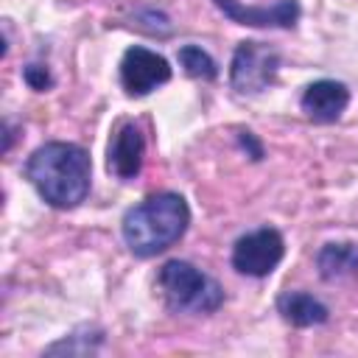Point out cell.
I'll use <instances>...</instances> for the list:
<instances>
[{
  "label": "cell",
  "instance_id": "obj_1",
  "mask_svg": "<svg viewBox=\"0 0 358 358\" xmlns=\"http://www.w3.org/2000/svg\"><path fill=\"white\" fill-rule=\"evenodd\" d=\"M90 154L76 143H45L25 165V176L36 193L59 210L81 204L90 193Z\"/></svg>",
  "mask_w": 358,
  "mask_h": 358
},
{
  "label": "cell",
  "instance_id": "obj_2",
  "mask_svg": "<svg viewBox=\"0 0 358 358\" xmlns=\"http://www.w3.org/2000/svg\"><path fill=\"white\" fill-rule=\"evenodd\" d=\"M190 224V207L179 193H154L123 215V241L137 257H154L173 246Z\"/></svg>",
  "mask_w": 358,
  "mask_h": 358
},
{
  "label": "cell",
  "instance_id": "obj_3",
  "mask_svg": "<svg viewBox=\"0 0 358 358\" xmlns=\"http://www.w3.org/2000/svg\"><path fill=\"white\" fill-rule=\"evenodd\" d=\"M165 302L173 310L187 313H213L224 302V288L187 260H168L157 277Z\"/></svg>",
  "mask_w": 358,
  "mask_h": 358
},
{
  "label": "cell",
  "instance_id": "obj_4",
  "mask_svg": "<svg viewBox=\"0 0 358 358\" xmlns=\"http://www.w3.org/2000/svg\"><path fill=\"white\" fill-rule=\"evenodd\" d=\"M280 70V53L263 42H241L232 53L229 81L238 92L255 95L274 84Z\"/></svg>",
  "mask_w": 358,
  "mask_h": 358
},
{
  "label": "cell",
  "instance_id": "obj_5",
  "mask_svg": "<svg viewBox=\"0 0 358 358\" xmlns=\"http://www.w3.org/2000/svg\"><path fill=\"white\" fill-rule=\"evenodd\" d=\"M285 255V241L277 229L260 227L255 232H246L232 246V266L235 271L246 277H266L277 268V263Z\"/></svg>",
  "mask_w": 358,
  "mask_h": 358
},
{
  "label": "cell",
  "instance_id": "obj_6",
  "mask_svg": "<svg viewBox=\"0 0 358 358\" xmlns=\"http://www.w3.org/2000/svg\"><path fill=\"white\" fill-rule=\"evenodd\" d=\"M171 78V64L165 56L148 50V48H129L120 59V81L129 95H148L159 84Z\"/></svg>",
  "mask_w": 358,
  "mask_h": 358
},
{
  "label": "cell",
  "instance_id": "obj_7",
  "mask_svg": "<svg viewBox=\"0 0 358 358\" xmlns=\"http://www.w3.org/2000/svg\"><path fill=\"white\" fill-rule=\"evenodd\" d=\"M215 6L218 11H224L227 20L252 28H291L299 20L296 0H280L271 8H243L238 0H215Z\"/></svg>",
  "mask_w": 358,
  "mask_h": 358
},
{
  "label": "cell",
  "instance_id": "obj_8",
  "mask_svg": "<svg viewBox=\"0 0 358 358\" xmlns=\"http://www.w3.org/2000/svg\"><path fill=\"white\" fill-rule=\"evenodd\" d=\"M143 157H145V140L140 134V129L134 123H123L112 143H109V171L117 179H134L143 168Z\"/></svg>",
  "mask_w": 358,
  "mask_h": 358
},
{
  "label": "cell",
  "instance_id": "obj_9",
  "mask_svg": "<svg viewBox=\"0 0 358 358\" xmlns=\"http://www.w3.org/2000/svg\"><path fill=\"white\" fill-rule=\"evenodd\" d=\"M347 103H350V90L341 81L322 78V81H313L302 92V109H305V115L310 120H319V123L338 120L341 112L347 109Z\"/></svg>",
  "mask_w": 358,
  "mask_h": 358
},
{
  "label": "cell",
  "instance_id": "obj_10",
  "mask_svg": "<svg viewBox=\"0 0 358 358\" xmlns=\"http://www.w3.org/2000/svg\"><path fill=\"white\" fill-rule=\"evenodd\" d=\"M277 310L285 322L296 324V327H310V324H324L327 322V308L310 296V294H302V291H288L277 299Z\"/></svg>",
  "mask_w": 358,
  "mask_h": 358
},
{
  "label": "cell",
  "instance_id": "obj_11",
  "mask_svg": "<svg viewBox=\"0 0 358 358\" xmlns=\"http://www.w3.org/2000/svg\"><path fill=\"white\" fill-rule=\"evenodd\" d=\"M319 274L324 280H341L358 271V243H324L316 255Z\"/></svg>",
  "mask_w": 358,
  "mask_h": 358
},
{
  "label": "cell",
  "instance_id": "obj_12",
  "mask_svg": "<svg viewBox=\"0 0 358 358\" xmlns=\"http://www.w3.org/2000/svg\"><path fill=\"white\" fill-rule=\"evenodd\" d=\"M179 64H182L185 73L193 76V78L213 81V78L218 76V67H215L213 56L204 53L199 45H185V48H179Z\"/></svg>",
  "mask_w": 358,
  "mask_h": 358
},
{
  "label": "cell",
  "instance_id": "obj_13",
  "mask_svg": "<svg viewBox=\"0 0 358 358\" xmlns=\"http://www.w3.org/2000/svg\"><path fill=\"white\" fill-rule=\"evenodd\" d=\"M22 78H25L28 87H34V90H48V87L53 84L48 67H42V64H28V67L22 70Z\"/></svg>",
  "mask_w": 358,
  "mask_h": 358
},
{
  "label": "cell",
  "instance_id": "obj_14",
  "mask_svg": "<svg viewBox=\"0 0 358 358\" xmlns=\"http://www.w3.org/2000/svg\"><path fill=\"white\" fill-rule=\"evenodd\" d=\"M241 143H243V148H249V151H252V159H260V157H263L260 145L255 143V137H252L249 131H243V134H241Z\"/></svg>",
  "mask_w": 358,
  "mask_h": 358
}]
</instances>
